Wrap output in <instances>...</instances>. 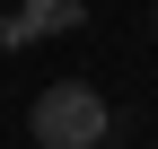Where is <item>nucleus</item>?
<instances>
[{"label":"nucleus","mask_w":158,"mask_h":149,"mask_svg":"<svg viewBox=\"0 0 158 149\" xmlns=\"http://www.w3.org/2000/svg\"><path fill=\"white\" fill-rule=\"evenodd\" d=\"M79 18H88V0H27V9L0 18V44L18 53V44H35V35H70Z\"/></svg>","instance_id":"f03ea898"},{"label":"nucleus","mask_w":158,"mask_h":149,"mask_svg":"<svg viewBox=\"0 0 158 149\" xmlns=\"http://www.w3.org/2000/svg\"><path fill=\"white\" fill-rule=\"evenodd\" d=\"M27 132H35V149H97L114 132V105L97 97L88 79H53V88H35Z\"/></svg>","instance_id":"f257e3e1"}]
</instances>
